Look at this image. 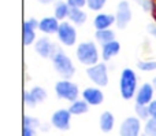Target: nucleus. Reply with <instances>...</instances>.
<instances>
[{
	"mask_svg": "<svg viewBox=\"0 0 156 136\" xmlns=\"http://www.w3.org/2000/svg\"><path fill=\"white\" fill-rule=\"evenodd\" d=\"M132 18H133V13H132L130 3L127 0H121L118 3V6H116V11H115L116 28L118 29H126L129 26Z\"/></svg>",
	"mask_w": 156,
	"mask_h": 136,
	"instance_id": "6e6552de",
	"label": "nucleus"
},
{
	"mask_svg": "<svg viewBox=\"0 0 156 136\" xmlns=\"http://www.w3.org/2000/svg\"><path fill=\"white\" fill-rule=\"evenodd\" d=\"M55 94L59 99L70 103L80 99V88L71 80H59L55 83Z\"/></svg>",
	"mask_w": 156,
	"mask_h": 136,
	"instance_id": "20e7f679",
	"label": "nucleus"
},
{
	"mask_svg": "<svg viewBox=\"0 0 156 136\" xmlns=\"http://www.w3.org/2000/svg\"><path fill=\"white\" fill-rule=\"evenodd\" d=\"M37 35H36V30L30 29L27 26H23V44L25 47H30L34 46V43L37 41Z\"/></svg>",
	"mask_w": 156,
	"mask_h": 136,
	"instance_id": "4be33fe9",
	"label": "nucleus"
},
{
	"mask_svg": "<svg viewBox=\"0 0 156 136\" xmlns=\"http://www.w3.org/2000/svg\"><path fill=\"white\" fill-rule=\"evenodd\" d=\"M71 113L69 112V109H58L56 112L52 113L51 120H49V124L51 127H54L58 131L66 132L70 129L71 127Z\"/></svg>",
	"mask_w": 156,
	"mask_h": 136,
	"instance_id": "1a4fd4ad",
	"label": "nucleus"
},
{
	"mask_svg": "<svg viewBox=\"0 0 156 136\" xmlns=\"http://www.w3.org/2000/svg\"><path fill=\"white\" fill-rule=\"evenodd\" d=\"M23 136H36V131L30 128H23Z\"/></svg>",
	"mask_w": 156,
	"mask_h": 136,
	"instance_id": "72a5a7b5",
	"label": "nucleus"
},
{
	"mask_svg": "<svg viewBox=\"0 0 156 136\" xmlns=\"http://www.w3.org/2000/svg\"><path fill=\"white\" fill-rule=\"evenodd\" d=\"M99 127H100V131L101 132L110 134L114 129V127H115V116L111 112H108V110L103 112L99 117Z\"/></svg>",
	"mask_w": 156,
	"mask_h": 136,
	"instance_id": "dca6fc26",
	"label": "nucleus"
},
{
	"mask_svg": "<svg viewBox=\"0 0 156 136\" xmlns=\"http://www.w3.org/2000/svg\"><path fill=\"white\" fill-rule=\"evenodd\" d=\"M23 128H30V129H38L41 128V123L37 117H33V116H25L23 117Z\"/></svg>",
	"mask_w": 156,
	"mask_h": 136,
	"instance_id": "393cba45",
	"label": "nucleus"
},
{
	"mask_svg": "<svg viewBox=\"0 0 156 136\" xmlns=\"http://www.w3.org/2000/svg\"><path fill=\"white\" fill-rule=\"evenodd\" d=\"M38 24H40V19L36 18H27L26 21L23 22V26H27L33 30H38Z\"/></svg>",
	"mask_w": 156,
	"mask_h": 136,
	"instance_id": "c756f323",
	"label": "nucleus"
},
{
	"mask_svg": "<svg viewBox=\"0 0 156 136\" xmlns=\"http://www.w3.org/2000/svg\"><path fill=\"white\" fill-rule=\"evenodd\" d=\"M137 69L141 72H155L156 70V61L154 59H143V61H138L137 62Z\"/></svg>",
	"mask_w": 156,
	"mask_h": 136,
	"instance_id": "5701e85b",
	"label": "nucleus"
},
{
	"mask_svg": "<svg viewBox=\"0 0 156 136\" xmlns=\"http://www.w3.org/2000/svg\"><path fill=\"white\" fill-rule=\"evenodd\" d=\"M70 8H83L86 7V0H66Z\"/></svg>",
	"mask_w": 156,
	"mask_h": 136,
	"instance_id": "7c9ffc66",
	"label": "nucleus"
},
{
	"mask_svg": "<svg viewBox=\"0 0 156 136\" xmlns=\"http://www.w3.org/2000/svg\"><path fill=\"white\" fill-rule=\"evenodd\" d=\"M81 99L86 102L89 106H100L104 102V92L99 87H86L81 92Z\"/></svg>",
	"mask_w": 156,
	"mask_h": 136,
	"instance_id": "f8f14e48",
	"label": "nucleus"
},
{
	"mask_svg": "<svg viewBox=\"0 0 156 136\" xmlns=\"http://www.w3.org/2000/svg\"><path fill=\"white\" fill-rule=\"evenodd\" d=\"M76 57L77 61L81 65H85L86 68L93 66L99 63V58L101 57V52H99L97 44L92 40L82 41L76 48Z\"/></svg>",
	"mask_w": 156,
	"mask_h": 136,
	"instance_id": "f03ea898",
	"label": "nucleus"
},
{
	"mask_svg": "<svg viewBox=\"0 0 156 136\" xmlns=\"http://www.w3.org/2000/svg\"><path fill=\"white\" fill-rule=\"evenodd\" d=\"M23 102H25V105H26L29 109H33L34 106H37V102L34 101V98H33V95L30 94L29 90L25 91V94H23Z\"/></svg>",
	"mask_w": 156,
	"mask_h": 136,
	"instance_id": "c85d7f7f",
	"label": "nucleus"
},
{
	"mask_svg": "<svg viewBox=\"0 0 156 136\" xmlns=\"http://www.w3.org/2000/svg\"><path fill=\"white\" fill-rule=\"evenodd\" d=\"M134 113L136 117L141 121H148L151 118L149 116V109L148 106H143V105H134Z\"/></svg>",
	"mask_w": 156,
	"mask_h": 136,
	"instance_id": "b1692460",
	"label": "nucleus"
},
{
	"mask_svg": "<svg viewBox=\"0 0 156 136\" xmlns=\"http://www.w3.org/2000/svg\"><path fill=\"white\" fill-rule=\"evenodd\" d=\"M52 66L55 72L62 77V80H71V77L76 74V66L73 63V59L65 54V51H59L52 59Z\"/></svg>",
	"mask_w": 156,
	"mask_h": 136,
	"instance_id": "7ed1b4c3",
	"label": "nucleus"
},
{
	"mask_svg": "<svg viewBox=\"0 0 156 136\" xmlns=\"http://www.w3.org/2000/svg\"><path fill=\"white\" fill-rule=\"evenodd\" d=\"M89 107L90 106H89L83 99H77L76 102L70 103V106H69L67 109H69V112L71 113V116H82L89 112Z\"/></svg>",
	"mask_w": 156,
	"mask_h": 136,
	"instance_id": "aec40b11",
	"label": "nucleus"
},
{
	"mask_svg": "<svg viewBox=\"0 0 156 136\" xmlns=\"http://www.w3.org/2000/svg\"><path fill=\"white\" fill-rule=\"evenodd\" d=\"M29 91H30V94L33 95L34 101L37 102V105L38 103H43V102L48 98V92L45 91V88L40 87V85H34V87H32Z\"/></svg>",
	"mask_w": 156,
	"mask_h": 136,
	"instance_id": "412c9836",
	"label": "nucleus"
},
{
	"mask_svg": "<svg viewBox=\"0 0 156 136\" xmlns=\"http://www.w3.org/2000/svg\"><path fill=\"white\" fill-rule=\"evenodd\" d=\"M141 120L136 116H129L121 123L119 136H141Z\"/></svg>",
	"mask_w": 156,
	"mask_h": 136,
	"instance_id": "9d476101",
	"label": "nucleus"
},
{
	"mask_svg": "<svg viewBox=\"0 0 156 136\" xmlns=\"http://www.w3.org/2000/svg\"><path fill=\"white\" fill-rule=\"evenodd\" d=\"M155 87L152 85V83H144L138 87L137 94L134 96V102L136 105H143V106H148L155 96Z\"/></svg>",
	"mask_w": 156,
	"mask_h": 136,
	"instance_id": "9b49d317",
	"label": "nucleus"
},
{
	"mask_svg": "<svg viewBox=\"0 0 156 136\" xmlns=\"http://www.w3.org/2000/svg\"><path fill=\"white\" fill-rule=\"evenodd\" d=\"M141 136H147V135H145V134H144V132H143V134H141Z\"/></svg>",
	"mask_w": 156,
	"mask_h": 136,
	"instance_id": "4c0bfd02",
	"label": "nucleus"
},
{
	"mask_svg": "<svg viewBox=\"0 0 156 136\" xmlns=\"http://www.w3.org/2000/svg\"><path fill=\"white\" fill-rule=\"evenodd\" d=\"M137 4L143 8L145 13H152L155 11V2L154 0H136Z\"/></svg>",
	"mask_w": 156,
	"mask_h": 136,
	"instance_id": "cd10ccee",
	"label": "nucleus"
},
{
	"mask_svg": "<svg viewBox=\"0 0 156 136\" xmlns=\"http://www.w3.org/2000/svg\"><path fill=\"white\" fill-rule=\"evenodd\" d=\"M147 32L151 37L156 39V22H151V24L147 25Z\"/></svg>",
	"mask_w": 156,
	"mask_h": 136,
	"instance_id": "2f4dec72",
	"label": "nucleus"
},
{
	"mask_svg": "<svg viewBox=\"0 0 156 136\" xmlns=\"http://www.w3.org/2000/svg\"><path fill=\"white\" fill-rule=\"evenodd\" d=\"M56 37L63 47H74L77 43V37H78L77 26L71 24L70 21L60 22V26H59V29H58Z\"/></svg>",
	"mask_w": 156,
	"mask_h": 136,
	"instance_id": "0eeeda50",
	"label": "nucleus"
},
{
	"mask_svg": "<svg viewBox=\"0 0 156 136\" xmlns=\"http://www.w3.org/2000/svg\"><path fill=\"white\" fill-rule=\"evenodd\" d=\"M60 26V21H58L54 15H48V17H43L40 19L38 24V30L44 33V36L48 35H56L58 29Z\"/></svg>",
	"mask_w": 156,
	"mask_h": 136,
	"instance_id": "4468645a",
	"label": "nucleus"
},
{
	"mask_svg": "<svg viewBox=\"0 0 156 136\" xmlns=\"http://www.w3.org/2000/svg\"><path fill=\"white\" fill-rule=\"evenodd\" d=\"M86 76L92 81L94 87H107L108 81H110V76H108V66L105 62H99L93 66L86 68Z\"/></svg>",
	"mask_w": 156,
	"mask_h": 136,
	"instance_id": "39448f33",
	"label": "nucleus"
},
{
	"mask_svg": "<svg viewBox=\"0 0 156 136\" xmlns=\"http://www.w3.org/2000/svg\"><path fill=\"white\" fill-rule=\"evenodd\" d=\"M154 2H155V13H156V0H154Z\"/></svg>",
	"mask_w": 156,
	"mask_h": 136,
	"instance_id": "e433bc0d",
	"label": "nucleus"
},
{
	"mask_svg": "<svg viewBox=\"0 0 156 136\" xmlns=\"http://www.w3.org/2000/svg\"><path fill=\"white\" fill-rule=\"evenodd\" d=\"M36 54L40 58H44V59H54V57L58 54L59 51H62L59 46L56 43L51 40L48 36H41V37L37 39V41L33 46Z\"/></svg>",
	"mask_w": 156,
	"mask_h": 136,
	"instance_id": "423d86ee",
	"label": "nucleus"
},
{
	"mask_svg": "<svg viewBox=\"0 0 156 136\" xmlns=\"http://www.w3.org/2000/svg\"><path fill=\"white\" fill-rule=\"evenodd\" d=\"M119 94L122 99L125 101H132L134 99L138 90V79L137 73L132 68H125L119 74Z\"/></svg>",
	"mask_w": 156,
	"mask_h": 136,
	"instance_id": "f257e3e1",
	"label": "nucleus"
},
{
	"mask_svg": "<svg viewBox=\"0 0 156 136\" xmlns=\"http://www.w3.org/2000/svg\"><path fill=\"white\" fill-rule=\"evenodd\" d=\"M93 28L96 30H105L111 29L112 25L116 24L115 21V14H107V13H97L93 17Z\"/></svg>",
	"mask_w": 156,
	"mask_h": 136,
	"instance_id": "ddd939ff",
	"label": "nucleus"
},
{
	"mask_svg": "<svg viewBox=\"0 0 156 136\" xmlns=\"http://www.w3.org/2000/svg\"><path fill=\"white\" fill-rule=\"evenodd\" d=\"M69 21L73 25H76V26H82L88 21V14L82 8H71L70 15H69Z\"/></svg>",
	"mask_w": 156,
	"mask_h": 136,
	"instance_id": "6ab92c4d",
	"label": "nucleus"
},
{
	"mask_svg": "<svg viewBox=\"0 0 156 136\" xmlns=\"http://www.w3.org/2000/svg\"><path fill=\"white\" fill-rule=\"evenodd\" d=\"M119 51H121V43H119L118 40H114V41H111V43L103 46L101 47V59H103V62H105V63L110 62L114 57H116V55L119 54Z\"/></svg>",
	"mask_w": 156,
	"mask_h": 136,
	"instance_id": "2eb2a0df",
	"label": "nucleus"
},
{
	"mask_svg": "<svg viewBox=\"0 0 156 136\" xmlns=\"http://www.w3.org/2000/svg\"><path fill=\"white\" fill-rule=\"evenodd\" d=\"M105 3H107V0H86V7H88V10L97 14L104 8Z\"/></svg>",
	"mask_w": 156,
	"mask_h": 136,
	"instance_id": "a878e982",
	"label": "nucleus"
},
{
	"mask_svg": "<svg viewBox=\"0 0 156 136\" xmlns=\"http://www.w3.org/2000/svg\"><path fill=\"white\" fill-rule=\"evenodd\" d=\"M70 6L67 4L66 0H58L54 4V17L58 19V21L63 22L66 19H69V15H70Z\"/></svg>",
	"mask_w": 156,
	"mask_h": 136,
	"instance_id": "f3484780",
	"label": "nucleus"
},
{
	"mask_svg": "<svg viewBox=\"0 0 156 136\" xmlns=\"http://www.w3.org/2000/svg\"><path fill=\"white\" fill-rule=\"evenodd\" d=\"M148 109H149V116H151V118H155L156 120V99H154V101L148 105Z\"/></svg>",
	"mask_w": 156,
	"mask_h": 136,
	"instance_id": "473e14b6",
	"label": "nucleus"
},
{
	"mask_svg": "<svg viewBox=\"0 0 156 136\" xmlns=\"http://www.w3.org/2000/svg\"><path fill=\"white\" fill-rule=\"evenodd\" d=\"M152 85L155 87V90H156V76L154 77V80H152Z\"/></svg>",
	"mask_w": 156,
	"mask_h": 136,
	"instance_id": "c9c22d12",
	"label": "nucleus"
},
{
	"mask_svg": "<svg viewBox=\"0 0 156 136\" xmlns=\"http://www.w3.org/2000/svg\"><path fill=\"white\" fill-rule=\"evenodd\" d=\"M116 40L115 39V32L112 29H105V30H96L94 32V41L99 43L100 47L105 46V44L111 43V41Z\"/></svg>",
	"mask_w": 156,
	"mask_h": 136,
	"instance_id": "a211bd4d",
	"label": "nucleus"
},
{
	"mask_svg": "<svg viewBox=\"0 0 156 136\" xmlns=\"http://www.w3.org/2000/svg\"><path fill=\"white\" fill-rule=\"evenodd\" d=\"M144 134L147 136H156V120L155 118H149L144 124Z\"/></svg>",
	"mask_w": 156,
	"mask_h": 136,
	"instance_id": "bb28decb",
	"label": "nucleus"
},
{
	"mask_svg": "<svg viewBox=\"0 0 156 136\" xmlns=\"http://www.w3.org/2000/svg\"><path fill=\"white\" fill-rule=\"evenodd\" d=\"M36 2L40 3V4L47 6V4H51V3H55V0H36Z\"/></svg>",
	"mask_w": 156,
	"mask_h": 136,
	"instance_id": "f704fd0d",
	"label": "nucleus"
}]
</instances>
